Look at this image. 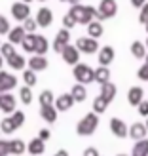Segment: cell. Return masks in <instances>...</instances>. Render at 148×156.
<instances>
[{
	"label": "cell",
	"mask_w": 148,
	"mask_h": 156,
	"mask_svg": "<svg viewBox=\"0 0 148 156\" xmlns=\"http://www.w3.org/2000/svg\"><path fill=\"white\" fill-rule=\"evenodd\" d=\"M36 23H38V27H50L51 23H53V13H51V10L50 8H46V6H42L40 10L36 12Z\"/></svg>",
	"instance_id": "13"
},
{
	"label": "cell",
	"mask_w": 148,
	"mask_h": 156,
	"mask_svg": "<svg viewBox=\"0 0 148 156\" xmlns=\"http://www.w3.org/2000/svg\"><path fill=\"white\" fill-rule=\"evenodd\" d=\"M116 156H131V154H123V152H122V154H116Z\"/></svg>",
	"instance_id": "51"
},
{
	"label": "cell",
	"mask_w": 148,
	"mask_h": 156,
	"mask_svg": "<svg viewBox=\"0 0 148 156\" xmlns=\"http://www.w3.org/2000/svg\"><path fill=\"white\" fill-rule=\"evenodd\" d=\"M38 2H46V0H38Z\"/></svg>",
	"instance_id": "57"
},
{
	"label": "cell",
	"mask_w": 148,
	"mask_h": 156,
	"mask_svg": "<svg viewBox=\"0 0 148 156\" xmlns=\"http://www.w3.org/2000/svg\"><path fill=\"white\" fill-rule=\"evenodd\" d=\"M146 128H148V120H146Z\"/></svg>",
	"instance_id": "58"
},
{
	"label": "cell",
	"mask_w": 148,
	"mask_h": 156,
	"mask_svg": "<svg viewBox=\"0 0 148 156\" xmlns=\"http://www.w3.org/2000/svg\"><path fill=\"white\" fill-rule=\"evenodd\" d=\"M44 151H46V141H42L40 137H34L33 141H29V145H27V152L33 154V156H40Z\"/></svg>",
	"instance_id": "20"
},
{
	"label": "cell",
	"mask_w": 148,
	"mask_h": 156,
	"mask_svg": "<svg viewBox=\"0 0 148 156\" xmlns=\"http://www.w3.org/2000/svg\"><path fill=\"white\" fill-rule=\"evenodd\" d=\"M8 154H10V141L0 139V156H8Z\"/></svg>",
	"instance_id": "43"
},
{
	"label": "cell",
	"mask_w": 148,
	"mask_h": 156,
	"mask_svg": "<svg viewBox=\"0 0 148 156\" xmlns=\"http://www.w3.org/2000/svg\"><path fill=\"white\" fill-rule=\"evenodd\" d=\"M0 129L8 135V133H13V131L17 129V126H15V122H13L12 116H4V120L0 122Z\"/></svg>",
	"instance_id": "33"
},
{
	"label": "cell",
	"mask_w": 148,
	"mask_h": 156,
	"mask_svg": "<svg viewBox=\"0 0 148 156\" xmlns=\"http://www.w3.org/2000/svg\"><path fill=\"white\" fill-rule=\"evenodd\" d=\"M144 63H148V53H146V57H144Z\"/></svg>",
	"instance_id": "52"
},
{
	"label": "cell",
	"mask_w": 148,
	"mask_h": 156,
	"mask_svg": "<svg viewBox=\"0 0 148 156\" xmlns=\"http://www.w3.org/2000/svg\"><path fill=\"white\" fill-rule=\"evenodd\" d=\"M137 76H139V80L148 82V63H144L141 69H139V71H137Z\"/></svg>",
	"instance_id": "41"
},
{
	"label": "cell",
	"mask_w": 148,
	"mask_h": 156,
	"mask_svg": "<svg viewBox=\"0 0 148 156\" xmlns=\"http://www.w3.org/2000/svg\"><path fill=\"white\" fill-rule=\"evenodd\" d=\"M27 61H29V59H25L23 55H19V53L15 51L10 59H6V63L10 65V69H13V71H23V69H25V65H27Z\"/></svg>",
	"instance_id": "21"
},
{
	"label": "cell",
	"mask_w": 148,
	"mask_h": 156,
	"mask_svg": "<svg viewBox=\"0 0 148 156\" xmlns=\"http://www.w3.org/2000/svg\"><path fill=\"white\" fill-rule=\"evenodd\" d=\"M76 48L80 50V53H88V55H91V53H97L101 48H99V42L97 38H91V36H82L76 40Z\"/></svg>",
	"instance_id": "5"
},
{
	"label": "cell",
	"mask_w": 148,
	"mask_h": 156,
	"mask_svg": "<svg viewBox=\"0 0 148 156\" xmlns=\"http://www.w3.org/2000/svg\"><path fill=\"white\" fill-rule=\"evenodd\" d=\"M68 2H71V6H74V4H80L82 0H68Z\"/></svg>",
	"instance_id": "49"
},
{
	"label": "cell",
	"mask_w": 148,
	"mask_h": 156,
	"mask_svg": "<svg viewBox=\"0 0 148 156\" xmlns=\"http://www.w3.org/2000/svg\"><path fill=\"white\" fill-rule=\"evenodd\" d=\"M57 107L55 105H42L40 107V116H42V120H46V122H50V124H53L57 120Z\"/></svg>",
	"instance_id": "18"
},
{
	"label": "cell",
	"mask_w": 148,
	"mask_h": 156,
	"mask_svg": "<svg viewBox=\"0 0 148 156\" xmlns=\"http://www.w3.org/2000/svg\"><path fill=\"white\" fill-rule=\"evenodd\" d=\"M53 156H68V151H65V149H61V151H57Z\"/></svg>",
	"instance_id": "48"
},
{
	"label": "cell",
	"mask_w": 148,
	"mask_h": 156,
	"mask_svg": "<svg viewBox=\"0 0 148 156\" xmlns=\"http://www.w3.org/2000/svg\"><path fill=\"white\" fill-rule=\"evenodd\" d=\"M50 50V42L48 38L42 36V34H36V46H34V53L36 55H44L46 51Z\"/></svg>",
	"instance_id": "28"
},
{
	"label": "cell",
	"mask_w": 148,
	"mask_h": 156,
	"mask_svg": "<svg viewBox=\"0 0 148 156\" xmlns=\"http://www.w3.org/2000/svg\"><path fill=\"white\" fill-rule=\"evenodd\" d=\"M144 44H146V48H148V38H146V42H144Z\"/></svg>",
	"instance_id": "55"
},
{
	"label": "cell",
	"mask_w": 148,
	"mask_h": 156,
	"mask_svg": "<svg viewBox=\"0 0 148 156\" xmlns=\"http://www.w3.org/2000/svg\"><path fill=\"white\" fill-rule=\"evenodd\" d=\"M76 103L74 101V97L71 95V93H61L59 97H55V107H57V111H68L72 105Z\"/></svg>",
	"instance_id": "17"
},
{
	"label": "cell",
	"mask_w": 148,
	"mask_h": 156,
	"mask_svg": "<svg viewBox=\"0 0 148 156\" xmlns=\"http://www.w3.org/2000/svg\"><path fill=\"white\" fill-rule=\"evenodd\" d=\"M108 105H110V103H108V101H106V99H105V97L99 93V95H97L95 99H93V112L103 114V112L106 111V108H108Z\"/></svg>",
	"instance_id": "30"
},
{
	"label": "cell",
	"mask_w": 148,
	"mask_h": 156,
	"mask_svg": "<svg viewBox=\"0 0 148 156\" xmlns=\"http://www.w3.org/2000/svg\"><path fill=\"white\" fill-rule=\"evenodd\" d=\"M137 108H139V114L144 116V118H148V101H143V103L139 105Z\"/></svg>",
	"instance_id": "44"
},
{
	"label": "cell",
	"mask_w": 148,
	"mask_h": 156,
	"mask_svg": "<svg viewBox=\"0 0 148 156\" xmlns=\"http://www.w3.org/2000/svg\"><path fill=\"white\" fill-rule=\"evenodd\" d=\"M110 131L116 135V137H129V128H127V124L120 120V118H110Z\"/></svg>",
	"instance_id": "11"
},
{
	"label": "cell",
	"mask_w": 148,
	"mask_h": 156,
	"mask_svg": "<svg viewBox=\"0 0 148 156\" xmlns=\"http://www.w3.org/2000/svg\"><path fill=\"white\" fill-rule=\"evenodd\" d=\"M10 12H12V17H13L15 21H21V23L30 17V6H29L27 2H23V0H19V2H13Z\"/></svg>",
	"instance_id": "6"
},
{
	"label": "cell",
	"mask_w": 148,
	"mask_h": 156,
	"mask_svg": "<svg viewBox=\"0 0 148 156\" xmlns=\"http://www.w3.org/2000/svg\"><path fill=\"white\" fill-rule=\"evenodd\" d=\"M23 2H27V4H30V2H33V0H23Z\"/></svg>",
	"instance_id": "53"
},
{
	"label": "cell",
	"mask_w": 148,
	"mask_h": 156,
	"mask_svg": "<svg viewBox=\"0 0 148 156\" xmlns=\"http://www.w3.org/2000/svg\"><path fill=\"white\" fill-rule=\"evenodd\" d=\"M38 103L42 105H55V95H53L51 90H44L40 95H38Z\"/></svg>",
	"instance_id": "32"
},
{
	"label": "cell",
	"mask_w": 148,
	"mask_h": 156,
	"mask_svg": "<svg viewBox=\"0 0 148 156\" xmlns=\"http://www.w3.org/2000/svg\"><path fill=\"white\" fill-rule=\"evenodd\" d=\"M15 44H12V42H4L2 46H0V53H2V57L4 59H10L13 53H15V48H13Z\"/></svg>",
	"instance_id": "36"
},
{
	"label": "cell",
	"mask_w": 148,
	"mask_h": 156,
	"mask_svg": "<svg viewBox=\"0 0 148 156\" xmlns=\"http://www.w3.org/2000/svg\"><path fill=\"white\" fill-rule=\"evenodd\" d=\"M23 152H27V145L21 139H12L10 141V154L13 156H21Z\"/></svg>",
	"instance_id": "29"
},
{
	"label": "cell",
	"mask_w": 148,
	"mask_h": 156,
	"mask_svg": "<svg viewBox=\"0 0 148 156\" xmlns=\"http://www.w3.org/2000/svg\"><path fill=\"white\" fill-rule=\"evenodd\" d=\"M144 29H146V33H148V23H146V25H144Z\"/></svg>",
	"instance_id": "54"
},
{
	"label": "cell",
	"mask_w": 148,
	"mask_h": 156,
	"mask_svg": "<svg viewBox=\"0 0 148 156\" xmlns=\"http://www.w3.org/2000/svg\"><path fill=\"white\" fill-rule=\"evenodd\" d=\"M129 2H131V6H133V8H139V10H141V8L146 4V0H129Z\"/></svg>",
	"instance_id": "47"
},
{
	"label": "cell",
	"mask_w": 148,
	"mask_h": 156,
	"mask_svg": "<svg viewBox=\"0 0 148 156\" xmlns=\"http://www.w3.org/2000/svg\"><path fill=\"white\" fill-rule=\"evenodd\" d=\"M99 126V114L97 112H88L84 116V118L76 124V133L82 135V137H88V135H93L95 133V129Z\"/></svg>",
	"instance_id": "2"
},
{
	"label": "cell",
	"mask_w": 148,
	"mask_h": 156,
	"mask_svg": "<svg viewBox=\"0 0 148 156\" xmlns=\"http://www.w3.org/2000/svg\"><path fill=\"white\" fill-rule=\"evenodd\" d=\"M95 82L101 84V86L106 84V82H110V69L99 65V67L95 69Z\"/></svg>",
	"instance_id": "25"
},
{
	"label": "cell",
	"mask_w": 148,
	"mask_h": 156,
	"mask_svg": "<svg viewBox=\"0 0 148 156\" xmlns=\"http://www.w3.org/2000/svg\"><path fill=\"white\" fill-rule=\"evenodd\" d=\"M25 36H27V30H25V27H13L10 33H8V42H12V44H21L23 40H25Z\"/></svg>",
	"instance_id": "19"
},
{
	"label": "cell",
	"mask_w": 148,
	"mask_h": 156,
	"mask_svg": "<svg viewBox=\"0 0 148 156\" xmlns=\"http://www.w3.org/2000/svg\"><path fill=\"white\" fill-rule=\"evenodd\" d=\"M0 133H2V129H0Z\"/></svg>",
	"instance_id": "59"
},
{
	"label": "cell",
	"mask_w": 148,
	"mask_h": 156,
	"mask_svg": "<svg viewBox=\"0 0 148 156\" xmlns=\"http://www.w3.org/2000/svg\"><path fill=\"white\" fill-rule=\"evenodd\" d=\"M116 91H118V90H116V86H114L112 82H106V84L101 86V95H103V97L108 101V103H112V101H114Z\"/></svg>",
	"instance_id": "27"
},
{
	"label": "cell",
	"mask_w": 148,
	"mask_h": 156,
	"mask_svg": "<svg viewBox=\"0 0 148 156\" xmlns=\"http://www.w3.org/2000/svg\"><path fill=\"white\" fill-rule=\"evenodd\" d=\"M61 2H68V0H61Z\"/></svg>",
	"instance_id": "56"
},
{
	"label": "cell",
	"mask_w": 148,
	"mask_h": 156,
	"mask_svg": "<svg viewBox=\"0 0 148 156\" xmlns=\"http://www.w3.org/2000/svg\"><path fill=\"white\" fill-rule=\"evenodd\" d=\"M146 53H148V48H146V44H144V42L135 40L133 44H131V55H133L135 59H144V57H146Z\"/></svg>",
	"instance_id": "23"
},
{
	"label": "cell",
	"mask_w": 148,
	"mask_h": 156,
	"mask_svg": "<svg viewBox=\"0 0 148 156\" xmlns=\"http://www.w3.org/2000/svg\"><path fill=\"white\" fill-rule=\"evenodd\" d=\"M68 42H71V30L63 27L55 34V38H53L51 48H53V51H55V53H61V51L65 50V46H68Z\"/></svg>",
	"instance_id": "7"
},
{
	"label": "cell",
	"mask_w": 148,
	"mask_h": 156,
	"mask_svg": "<svg viewBox=\"0 0 148 156\" xmlns=\"http://www.w3.org/2000/svg\"><path fill=\"white\" fill-rule=\"evenodd\" d=\"M144 101V90L141 86H131L129 91H127V103L133 105V107H139Z\"/></svg>",
	"instance_id": "12"
},
{
	"label": "cell",
	"mask_w": 148,
	"mask_h": 156,
	"mask_svg": "<svg viewBox=\"0 0 148 156\" xmlns=\"http://www.w3.org/2000/svg\"><path fill=\"white\" fill-rule=\"evenodd\" d=\"M68 13L80 23V25H89V23L95 19V13H97V8L93 6H84V4H74L71 6Z\"/></svg>",
	"instance_id": "1"
},
{
	"label": "cell",
	"mask_w": 148,
	"mask_h": 156,
	"mask_svg": "<svg viewBox=\"0 0 148 156\" xmlns=\"http://www.w3.org/2000/svg\"><path fill=\"white\" fill-rule=\"evenodd\" d=\"M15 105H17V99H15L10 91L0 93V111L4 114H13L15 112Z\"/></svg>",
	"instance_id": "8"
},
{
	"label": "cell",
	"mask_w": 148,
	"mask_h": 156,
	"mask_svg": "<svg viewBox=\"0 0 148 156\" xmlns=\"http://www.w3.org/2000/svg\"><path fill=\"white\" fill-rule=\"evenodd\" d=\"M146 135H148L146 124H143V122H135V124H131V126H129V137H131V139H135V141H141V139H146Z\"/></svg>",
	"instance_id": "15"
},
{
	"label": "cell",
	"mask_w": 148,
	"mask_h": 156,
	"mask_svg": "<svg viewBox=\"0 0 148 156\" xmlns=\"http://www.w3.org/2000/svg\"><path fill=\"white\" fill-rule=\"evenodd\" d=\"M131 156H148V139L135 141L133 149H131Z\"/></svg>",
	"instance_id": "26"
},
{
	"label": "cell",
	"mask_w": 148,
	"mask_h": 156,
	"mask_svg": "<svg viewBox=\"0 0 148 156\" xmlns=\"http://www.w3.org/2000/svg\"><path fill=\"white\" fill-rule=\"evenodd\" d=\"M12 30V27H10V21H8L4 15H0V36L2 34H8Z\"/></svg>",
	"instance_id": "39"
},
{
	"label": "cell",
	"mask_w": 148,
	"mask_h": 156,
	"mask_svg": "<svg viewBox=\"0 0 148 156\" xmlns=\"http://www.w3.org/2000/svg\"><path fill=\"white\" fill-rule=\"evenodd\" d=\"M116 13H118V2H116V0H101L99 8H97V13H95V19L97 21L112 19Z\"/></svg>",
	"instance_id": "4"
},
{
	"label": "cell",
	"mask_w": 148,
	"mask_h": 156,
	"mask_svg": "<svg viewBox=\"0 0 148 156\" xmlns=\"http://www.w3.org/2000/svg\"><path fill=\"white\" fill-rule=\"evenodd\" d=\"M116 57V51L112 46H103L99 51H97V61H99V65H103V67H108L114 61Z\"/></svg>",
	"instance_id": "10"
},
{
	"label": "cell",
	"mask_w": 148,
	"mask_h": 156,
	"mask_svg": "<svg viewBox=\"0 0 148 156\" xmlns=\"http://www.w3.org/2000/svg\"><path fill=\"white\" fill-rule=\"evenodd\" d=\"M0 46H2V42H0Z\"/></svg>",
	"instance_id": "60"
},
{
	"label": "cell",
	"mask_w": 148,
	"mask_h": 156,
	"mask_svg": "<svg viewBox=\"0 0 148 156\" xmlns=\"http://www.w3.org/2000/svg\"><path fill=\"white\" fill-rule=\"evenodd\" d=\"M61 57H63V61L67 65H76V63H80V50L76 48V46H72V44H68V46H65V50L61 51Z\"/></svg>",
	"instance_id": "9"
},
{
	"label": "cell",
	"mask_w": 148,
	"mask_h": 156,
	"mask_svg": "<svg viewBox=\"0 0 148 156\" xmlns=\"http://www.w3.org/2000/svg\"><path fill=\"white\" fill-rule=\"evenodd\" d=\"M19 99L23 105H30L33 103V90H30V86H23L19 90Z\"/></svg>",
	"instance_id": "34"
},
{
	"label": "cell",
	"mask_w": 148,
	"mask_h": 156,
	"mask_svg": "<svg viewBox=\"0 0 148 156\" xmlns=\"http://www.w3.org/2000/svg\"><path fill=\"white\" fill-rule=\"evenodd\" d=\"M23 82H25V86H36V82H38V78H36V74H34V71L33 69H27V71H23Z\"/></svg>",
	"instance_id": "35"
},
{
	"label": "cell",
	"mask_w": 148,
	"mask_h": 156,
	"mask_svg": "<svg viewBox=\"0 0 148 156\" xmlns=\"http://www.w3.org/2000/svg\"><path fill=\"white\" fill-rule=\"evenodd\" d=\"M71 95L74 97L76 103H82V101H85V97H88V90H85V84L76 82V84L72 86V90H71Z\"/></svg>",
	"instance_id": "22"
},
{
	"label": "cell",
	"mask_w": 148,
	"mask_h": 156,
	"mask_svg": "<svg viewBox=\"0 0 148 156\" xmlns=\"http://www.w3.org/2000/svg\"><path fill=\"white\" fill-rule=\"evenodd\" d=\"M85 27H88V36H91V38H101L105 33L103 21H97V19H93L89 25H85Z\"/></svg>",
	"instance_id": "24"
},
{
	"label": "cell",
	"mask_w": 148,
	"mask_h": 156,
	"mask_svg": "<svg viewBox=\"0 0 148 156\" xmlns=\"http://www.w3.org/2000/svg\"><path fill=\"white\" fill-rule=\"evenodd\" d=\"M23 27H25V30H27V33H34V30H36V27H38V23H36V19L29 17V19H25V21H23Z\"/></svg>",
	"instance_id": "40"
},
{
	"label": "cell",
	"mask_w": 148,
	"mask_h": 156,
	"mask_svg": "<svg viewBox=\"0 0 148 156\" xmlns=\"http://www.w3.org/2000/svg\"><path fill=\"white\" fill-rule=\"evenodd\" d=\"M72 76L80 84H91V82H95V69H91L85 63H76L72 67Z\"/></svg>",
	"instance_id": "3"
},
{
	"label": "cell",
	"mask_w": 148,
	"mask_h": 156,
	"mask_svg": "<svg viewBox=\"0 0 148 156\" xmlns=\"http://www.w3.org/2000/svg\"><path fill=\"white\" fill-rule=\"evenodd\" d=\"M12 118H13V122H15V126L21 128L23 124H25V112H23V111H15V112L12 114Z\"/></svg>",
	"instance_id": "38"
},
{
	"label": "cell",
	"mask_w": 148,
	"mask_h": 156,
	"mask_svg": "<svg viewBox=\"0 0 148 156\" xmlns=\"http://www.w3.org/2000/svg\"><path fill=\"white\" fill-rule=\"evenodd\" d=\"M2 63H4V57H2V53H0V67H2Z\"/></svg>",
	"instance_id": "50"
},
{
	"label": "cell",
	"mask_w": 148,
	"mask_h": 156,
	"mask_svg": "<svg viewBox=\"0 0 148 156\" xmlns=\"http://www.w3.org/2000/svg\"><path fill=\"white\" fill-rule=\"evenodd\" d=\"M139 23H143V25H146V23H148V2L141 8V13H139Z\"/></svg>",
	"instance_id": "42"
},
{
	"label": "cell",
	"mask_w": 148,
	"mask_h": 156,
	"mask_svg": "<svg viewBox=\"0 0 148 156\" xmlns=\"http://www.w3.org/2000/svg\"><path fill=\"white\" fill-rule=\"evenodd\" d=\"M84 156H101V154H99V151L95 147H88V149L84 151Z\"/></svg>",
	"instance_id": "46"
},
{
	"label": "cell",
	"mask_w": 148,
	"mask_h": 156,
	"mask_svg": "<svg viewBox=\"0 0 148 156\" xmlns=\"http://www.w3.org/2000/svg\"><path fill=\"white\" fill-rule=\"evenodd\" d=\"M27 65H29V69H33L34 73H40V71H46V69H48V59L44 55H36L34 53V55L27 61Z\"/></svg>",
	"instance_id": "16"
},
{
	"label": "cell",
	"mask_w": 148,
	"mask_h": 156,
	"mask_svg": "<svg viewBox=\"0 0 148 156\" xmlns=\"http://www.w3.org/2000/svg\"><path fill=\"white\" fill-rule=\"evenodd\" d=\"M74 25H78V21H76V19L72 17V15L67 12V13L63 15V27H65V29H72Z\"/></svg>",
	"instance_id": "37"
},
{
	"label": "cell",
	"mask_w": 148,
	"mask_h": 156,
	"mask_svg": "<svg viewBox=\"0 0 148 156\" xmlns=\"http://www.w3.org/2000/svg\"><path fill=\"white\" fill-rule=\"evenodd\" d=\"M38 137H40V139H42V141H48V139L51 137V131L44 128V129H40V131H38Z\"/></svg>",
	"instance_id": "45"
},
{
	"label": "cell",
	"mask_w": 148,
	"mask_h": 156,
	"mask_svg": "<svg viewBox=\"0 0 148 156\" xmlns=\"http://www.w3.org/2000/svg\"><path fill=\"white\" fill-rule=\"evenodd\" d=\"M34 46H36V34L34 33H27L25 40L21 42V48L25 51H29V53H34Z\"/></svg>",
	"instance_id": "31"
},
{
	"label": "cell",
	"mask_w": 148,
	"mask_h": 156,
	"mask_svg": "<svg viewBox=\"0 0 148 156\" xmlns=\"http://www.w3.org/2000/svg\"><path fill=\"white\" fill-rule=\"evenodd\" d=\"M15 86H17V78L6 71H0V93L13 90Z\"/></svg>",
	"instance_id": "14"
}]
</instances>
